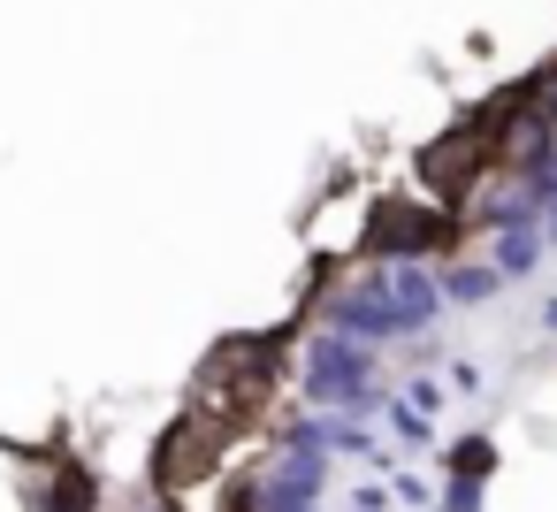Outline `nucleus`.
Listing matches in <instances>:
<instances>
[{"label": "nucleus", "mask_w": 557, "mask_h": 512, "mask_svg": "<svg viewBox=\"0 0 557 512\" xmlns=\"http://www.w3.org/2000/svg\"><path fill=\"white\" fill-rule=\"evenodd\" d=\"M306 398L329 405V413H374L389 390H374V359L367 344H344V337H313V359H306Z\"/></svg>", "instance_id": "f257e3e1"}, {"label": "nucleus", "mask_w": 557, "mask_h": 512, "mask_svg": "<svg viewBox=\"0 0 557 512\" xmlns=\"http://www.w3.org/2000/svg\"><path fill=\"white\" fill-rule=\"evenodd\" d=\"M534 253H542V230H511V237L496 245V260H488L496 283H527V276H534Z\"/></svg>", "instance_id": "f03ea898"}, {"label": "nucleus", "mask_w": 557, "mask_h": 512, "mask_svg": "<svg viewBox=\"0 0 557 512\" xmlns=\"http://www.w3.org/2000/svg\"><path fill=\"white\" fill-rule=\"evenodd\" d=\"M435 291H443V298H488V291H504V283H496L488 260H458V268H435Z\"/></svg>", "instance_id": "7ed1b4c3"}, {"label": "nucleus", "mask_w": 557, "mask_h": 512, "mask_svg": "<svg viewBox=\"0 0 557 512\" xmlns=\"http://www.w3.org/2000/svg\"><path fill=\"white\" fill-rule=\"evenodd\" d=\"M488 466H496V443H488V436H458V443L443 451V474H450V481H481Z\"/></svg>", "instance_id": "20e7f679"}, {"label": "nucleus", "mask_w": 557, "mask_h": 512, "mask_svg": "<svg viewBox=\"0 0 557 512\" xmlns=\"http://www.w3.org/2000/svg\"><path fill=\"white\" fill-rule=\"evenodd\" d=\"M39 512H92V474L62 466V474H54V489L39 497Z\"/></svg>", "instance_id": "39448f33"}, {"label": "nucleus", "mask_w": 557, "mask_h": 512, "mask_svg": "<svg viewBox=\"0 0 557 512\" xmlns=\"http://www.w3.org/2000/svg\"><path fill=\"white\" fill-rule=\"evenodd\" d=\"M542 329H557V298H549V306H542Z\"/></svg>", "instance_id": "423d86ee"}]
</instances>
